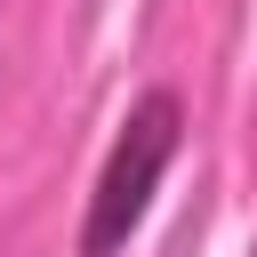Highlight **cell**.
I'll return each instance as SVG.
<instances>
[{"mask_svg": "<svg viewBox=\"0 0 257 257\" xmlns=\"http://www.w3.org/2000/svg\"><path fill=\"white\" fill-rule=\"evenodd\" d=\"M185 128H193V120H185V96H177V88H145V96L120 112L112 153H104L96 193H88V217H80V257H120V249H128V233L145 225L169 161L185 153Z\"/></svg>", "mask_w": 257, "mask_h": 257, "instance_id": "obj_1", "label": "cell"}]
</instances>
